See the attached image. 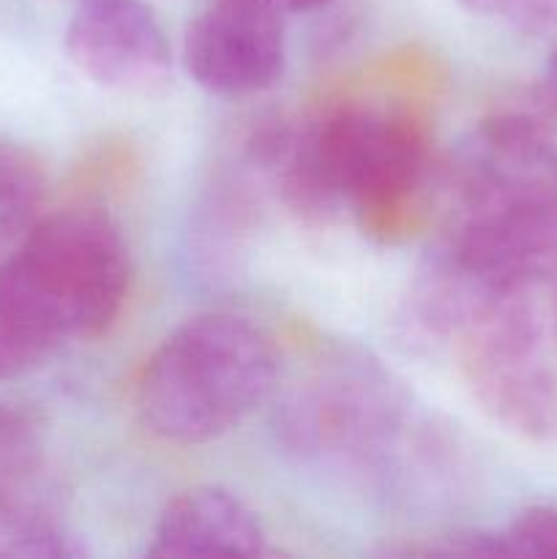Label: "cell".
<instances>
[{
	"mask_svg": "<svg viewBox=\"0 0 557 559\" xmlns=\"http://www.w3.org/2000/svg\"><path fill=\"white\" fill-rule=\"evenodd\" d=\"M131 284L115 222L91 207L49 213L0 265V314L47 347L87 342L118 320Z\"/></svg>",
	"mask_w": 557,
	"mask_h": 559,
	"instance_id": "1",
	"label": "cell"
},
{
	"mask_svg": "<svg viewBox=\"0 0 557 559\" xmlns=\"http://www.w3.org/2000/svg\"><path fill=\"white\" fill-rule=\"evenodd\" d=\"M276 347L238 314H200L175 328L137 382L142 424L173 445H202L244 424L276 388Z\"/></svg>",
	"mask_w": 557,
	"mask_h": 559,
	"instance_id": "2",
	"label": "cell"
},
{
	"mask_svg": "<svg viewBox=\"0 0 557 559\" xmlns=\"http://www.w3.org/2000/svg\"><path fill=\"white\" fill-rule=\"evenodd\" d=\"M276 158L284 200L298 213L325 216L347 202L386 222L420 189L429 145L413 115L347 104L278 142Z\"/></svg>",
	"mask_w": 557,
	"mask_h": 559,
	"instance_id": "3",
	"label": "cell"
},
{
	"mask_svg": "<svg viewBox=\"0 0 557 559\" xmlns=\"http://www.w3.org/2000/svg\"><path fill=\"white\" fill-rule=\"evenodd\" d=\"M413 429L407 396L364 360L317 374L289 396L282 415L284 440L295 453L360 480L399 478L410 462L404 451H429Z\"/></svg>",
	"mask_w": 557,
	"mask_h": 559,
	"instance_id": "4",
	"label": "cell"
},
{
	"mask_svg": "<svg viewBox=\"0 0 557 559\" xmlns=\"http://www.w3.org/2000/svg\"><path fill=\"white\" fill-rule=\"evenodd\" d=\"M284 60V9L276 0H208L186 27V71L216 96H251L276 85Z\"/></svg>",
	"mask_w": 557,
	"mask_h": 559,
	"instance_id": "5",
	"label": "cell"
},
{
	"mask_svg": "<svg viewBox=\"0 0 557 559\" xmlns=\"http://www.w3.org/2000/svg\"><path fill=\"white\" fill-rule=\"evenodd\" d=\"M63 44L76 71L104 91L151 96L169 82L173 49L142 0H82Z\"/></svg>",
	"mask_w": 557,
	"mask_h": 559,
	"instance_id": "6",
	"label": "cell"
},
{
	"mask_svg": "<svg viewBox=\"0 0 557 559\" xmlns=\"http://www.w3.org/2000/svg\"><path fill=\"white\" fill-rule=\"evenodd\" d=\"M265 530L238 495L197 486L167 502L153 530L151 557H260Z\"/></svg>",
	"mask_w": 557,
	"mask_h": 559,
	"instance_id": "7",
	"label": "cell"
},
{
	"mask_svg": "<svg viewBox=\"0 0 557 559\" xmlns=\"http://www.w3.org/2000/svg\"><path fill=\"white\" fill-rule=\"evenodd\" d=\"M38 464L42 445L36 426L20 409L0 404V533L16 516L36 508L31 495Z\"/></svg>",
	"mask_w": 557,
	"mask_h": 559,
	"instance_id": "8",
	"label": "cell"
},
{
	"mask_svg": "<svg viewBox=\"0 0 557 559\" xmlns=\"http://www.w3.org/2000/svg\"><path fill=\"white\" fill-rule=\"evenodd\" d=\"M42 202V175L16 147L0 142V243L25 233Z\"/></svg>",
	"mask_w": 557,
	"mask_h": 559,
	"instance_id": "9",
	"label": "cell"
},
{
	"mask_svg": "<svg viewBox=\"0 0 557 559\" xmlns=\"http://www.w3.org/2000/svg\"><path fill=\"white\" fill-rule=\"evenodd\" d=\"M508 557H557V506H530L502 530Z\"/></svg>",
	"mask_w": 557,
	"mask_h": 559,
	"instance_id": "10",
	"label": "cell"
},
{
	"mask_svg": "<svg viewBox=\"0 0 557 559\" xmlns=\"http://www.w3.org/2000/svg\"><path fill=\"white\" fill-rule=\"evenodd\" d=\"M467 11L506 22L524 36L557 33V0H459Z\"/></svg>",
	"mask_w": 557,
	"mask_h": 559,
	"instance_id": "11",
	"label": "cell"
},
{
	"mask_svg": "<svg viewBox=\"0 0 557 559\" xmlns=\"http://www.w3.org/2000/svg\"><path fill=\"white\" fill-rule=\"evenodd\" d=\"M49 353H52V347L22 333L20 328L11 325L0 314V380H14V377L27 374L36 366H42L49 358Z\"/></svg>",
	"mask_w": 557,
	"mask_h": 559,
	"instance_id": "12",
	"label": "cell"
},
{
	"mask_svg": "<svg viewBox=\"0 0 557 559\" xmlns=\"http://www.w3.org/2000/svg\"><path fill=\"white\" fill-rule=\"evenodd\" d=\"M541 91H544V102L552 109H557V49L552 52L549 63L544 69V85H541Z\"/></svg>",
	"mask_w": 557,
	"mask_h": 559,
	"instance_id": "13",
	"label": "cell"
},
{
	"mask_svg": "<svg viewBox=\"0 0 557 559\" xmlns=\"http://www.w3.org/2000/svg\"><path fill=\"white\" fill-rule=\"evenodd\" d=\"M284 11H311L320 9V5L331 3V0H276Z\"/></svg>",
	"mask_w": 557,
	"mask_h": 559,
	"instance_id": "14",
	"label": "cell"
}]
</instances>
